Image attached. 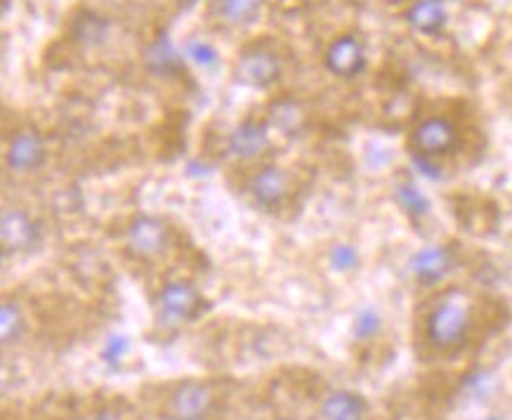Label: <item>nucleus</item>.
Wrapping results in <instances>:
<instances>
[{
    "mask_svg": "<svg viewBox=\"0 0 512 420\" xmlns=\"http://www.w3.org/2000/svg\"><path fill=\"white\" fill-rule=\"evenodd\" d=\"M472 324V307L468 295L461 291L446 293L439 303L432 307L425 336L435 350L454 352L465 343Z\"/></svg>",
    "mask_w": 512,
    "mask_h": 420,
    "instance_id": "f257e3e1",
    "label": "nucleus"
},
{
    "mask_svg": "<svg viewBox=\"0 0 512 420\" xmlns=\"http://www.w3.org/2000/svg\"><path fill=\"white\" fill-rule=\"evenodd\" d=\"M206 310V300L199 288L187 281H170L156 293L154 317L159 328H180L192 324Z\"/></svg>",
    "mask_w": 512,
    "mask_h": 420,
    "instance_id": "f03ea898",
    "label": "nucleus"
},
{
    "mask_svg": "<svg viewBox=\"0 0 512 420\" xmlns=\"http://www.w3.org/2000/svg\"><path fill=\"white\" fill-rule=\"evenodd\" d=\"M281 76V59L267 45H251L241 52L234 64V78L248 88L265 90L274 85Z\"/></svg>",
    "mask_w": 512,
    "mask_h": 420,
    "instance_id": "7ed1b4c3",
    "label": "nucleus"
},
{
    "mask_svg": "<svg viewBox=\"0 0 512 420\" xmlns=\"http://www.w3.org/2000/svg\"><path fill=\"white\" fill-rule=\"evenodd\" d=\"M458 144H461V133H458L456 123L442 116L425 118L411 133V149L416 156H428V159H439V156L456 152Z\"/></svg>",
    "mask_w": 512,
    "mask_h": 420,
    "instance_id": "20e7f679",
    "label": "nucleus"
},
{
    "mask_svg": "<svg viewBox=\"0 0 512 420\" xmlns=\"http://www.w3.org/2000/svg\"><path fill=\"white\" fill-rule=\"evenodd\" d=\"M41 225L22 208H5L0 218V244L5 255L31 253L41 246Z\"/></svg>",
    "mask_w": 512,
    "mask_h": 420,
    "instance_id": "39448f33",
    "label": "nucleus"
},
{
    "mask_svg": "<svg viewBox=\"0 0 512 420\" xmlns=\"http://www.w3.org/2000/svg\"><path fill=\"white\" fill-rule=\"evenodd\" d=\"M170 244V229L156 215H137L126 232L128 253L137 260H154Z\"/></svg>",
    "mask_w": 512,
    "mask_h": 420,
    "instance_id": "423d86ee",
    "label": "nucleus"
},
{
    "mask_svg": "<svg viewBox=\"0 0 512 420\" xmlns=\"http://www.w3.org/2000/svg\"><path fill=\"white\" fill-rule=\"evenodd\" d=\"M215 406V390L203 380H182L170 392L166 404L168 418H206Z\"/></svg>",
    "mask_w": 512,
    "mask_h": 420,
    "instance_id": "0eeeda50",
    "label": "nucleus"
},
{
    "mask_svg": "<svg viewBox=\"0 0 512 420\" xmlns=\"http://www.w3.org/2000/svg\"><path fill=\"white\" fill-rule=\"evenodd\" d=\"M48 161V144L34 128H22L10 137L5 163L12 173H36Z\"/></svg>",
    "mask_w": 512,
    "mask_h": 420,
    "instance_id": "6e6552de",
    "label": "nucleus"
},
{
    "mask_svg": "<svg viewBox=\"0 0 512 420\" xmlns=\"http://www.w3.org/2000/svg\"><path fill=\"white\" fill-rule=\"evenodd\" d=\"M291 189V175L279 166L260 168L258 173L248 180V194L253 196V201L258 203L260 208L267 210H277L284 206L288 196H291Z\"/></svg>",
    "mask_w": 512,
    "mask_h": 420,
    "instance_id": "1a4fd4ad",
    "label": "nucleus"
},
{
    "mask_svg": "<svg viewBox=\"0 0 512 420\" xmlns=\"http://www.w3.org/2000/svg\"><path fill=\"white\" fill-rule=\"evenodd\" d=\"M326 69L333 76L340 78H354L366 69V50L364 43L357 36H343L338 41L331 43V48L326 50Z\"/></svg>",
    "mask_w": 512,
    "mask_h": 420,
    "instance_id": "9d476101",
    "label": "nucleus"
},
{
    "mask_svg": "<svg viewBox=\"0 0 512 420\" xmlns=\"http://www.w3.org/2000/svg\"><path fill=\"white\" fill-rule=\"evenodd\" d=\"M454 262H456V255L451 248L428 246L413 255L409 267H411V274L416 277V281L430 286V284H437V281H442L446 274L454 269Z\"/></svg>",
    "mask_w": 512,
    "mask_h": 420,
    "instance_id": "9b49d317",
    "label": "nucleus"
},
{
    "mask_svg": "<svg viewBox=\"0 0 512 420\" xmlns=\"http://www.w3.org/2000/svg\"><path fill=\"white\" fill-rule=\"evenodd\" d=\"M269 147H272V140H269L267 128L258 121H244L241 126H236L227 142L229 154L239 161L258 159L269 152Z\"/></svg>",
    "mask_w": 512,
    "mask_h": 420,
    "instance_id": "f8f14e48",
    "label": "nucleus"
},
{
    "mask_svg": "<svg viewBox=\"0 0 512 420\" xmlns=\"http://www.w3.org/2000/svg\"><path fill=\"white\" fill-rule=\"evenodd\" d=\"M262 15V0H213L210 3V17L215 22L241 29L251 26Z\"/></svg>",
    "mask_w": 512,
    "mask_h": 420,
    "instance_id": "ddd939ff",
    "label": "nucleus"
},
{
    "mask_svg": "<svg viewBox=\"0 0 512 420\" xmlns=\"http://www.w3.org/2000/svg\"><path fill=\"white\" fill-rule=\"evenodd\" d=\"M144 64H147V69L152 71V74L159 76H175L185 71V59L177 52L168 34L156 36L154 41L149 43V48L144 50Z\"/></svg>",
    "mask_w": 512,
    "mask_h": 420,
    "instance_id": "4468645a",
    "label": "nucleus"
},
{
    "mask_svg": "<svg viewBox=\"0 0 512 420\" xmlns=\"http://www.w3.org/2000/svg\"><path fill=\"white\" fill-rule=\"evenodd\" d=\"M406 22L418 34L437 36L446 26V5L444 0H413L411 8L406 10Z\"/></svg>",
    "mask_w": 512,
    "mask_h": 420,
    "instance_id": "2eb2a0df",
    "label": "nucleus"
},
{
    "mask_svg": "<svg viewBox=\"0 0 512 420\" xmlns=\"http://www.w3.org/2000/svg\"><path fill=\"white\" fill-rule=\"evenodd\" d=\"M369 404L366 399L350 390L331 392L321 404V418L324 420H366Z\"/></svg>",
    "mask_w": 512,
    "mask_h": 420,
    "instance_id": "dca6fc26",
    "label": "nucleus"
},
{
    "mask_svg": "<svg viewBox=\"0 0 512 420\" xmlns=\"http://www.w3.org/2000/svg\"><path fill=\"white\" fill-rule=\"evenodd\" d=\"M269 123L272 128H277L281 135L295 137L303 133L305 126V111L295 100H277L269 107Z\"/></svg>",
    "mask_w": 512,
    "mask_h": 420,
    "instance_id": "f3484780",
    "label": "nucleus"
},
{
    "mask_svg": "<svg viewBox=\"0 0 512 420\" xmlns=\"http://www.w3.org/2000/svg\"><path fill=\"white\" fill-rule=\"evenodd\" d=\"M26 328L22 307H19L15 300H5L3 307H0V338H3V345H15L19 338H22Z\"/></svg>",
    "mask_w": 512,
    "mask_h": 420,
    "instance_id": "a211bd4d",
    "label": "nucleus"
},
{
    "mask_svg": "<svg viewBox=\"0 0 512 420\" xmlns=\"http://www.w3.org/2000/svg\"><path fill=\"white\" fill-rule=\"evenodd\" d=\"M395 199L411 220H423L425 215L430 213L428 196L420 192L416 185H411V182H402V185H397Z\"/></svg>",
    "mask_w": 512,
    "mask_h": 420,
    "instance_id": "6ab92c4d",
    "label": "nucleus"
},
{
    "mask_svg": "<svg viewBox=\"0 0 512 420\" xmlns=\"http://www.w3.org/2000/svg\"><path fill=\"white\" fill-rule=\"evenodd\" d=\"M104 36H107V22L104 19L97 15H85L83 19H76V38L81 43H102Z\"/></svg>",
    "mask_w": 512,
    "mask_h": 420,
    "instance_id": "aec40b11",
    "label": "nucleus"
},
{
    "mask_svg": "<svg viewBox=\"0 0 512 420\" xmlns=\"http://www.w3.org/2000/svg\"><path fill=\"white\" fill-rule=\"evenodd\" d=\"M378 331H380V314L376 310H371V307L361 310L357 314V319H354V336L359 340H369L376 336Z\"/></svg>",
    "mask_w": 512,
    "mask_h": 420,
    "instance_id": "412c9836",
    "label": "nucleus"
},
{
    "mask_svg": "<svg viewBox=\"0 0 512 420\" xmlns=\"http://www.w3.org/2000/svg\"><path fill=\"white\" fill-rule=\"evenodd\" d=\"M187 57L192 59L194 64H199L203 69H210L218 64V50L206 41H192L187 45Z\"/></svg>",
    "mask_w": 512,
    "mask_h": 420,
    "instance_id": "4be33fe9",
    "label": "nucleus"
},
{
    "mask_svg": "<svg viewBox=\"0 0 512 420\" xmlns=\"http://www.w3.org/2000/svg\"><path fill=\"white\" fill-rule=\"evenodd\" d=\"M357 262H359V255L352 246L343 244L331 251V265L333 269H338V272H350V269L357 267Z\"/></svg>",
    "mask_w": 512,
    "mask_h": 420,
    "instance_id": "5701e85b",
    "label": "nucleus"
},
{
    "mask_svg": "<svg viewBox=\"0 0 512 420\" xmlns=\"http://www.w3.org/2000/svg\"><path fill=\"white\" fill-rule=\"evenodd\" d=\"M130 350V340L126 336H111L107 340V347H104L102 359L111 366H116L123 359V354Z\"/></svg>",
    "mask_w": 512,
    "mask_h": 420,
    "instance_id": "b1692460",
    "label": "nucleus"
},
{
    "mask_svg": "<svg viewBox=\"0 0 512 420\" xmlns=\"http://www.w3.org/2000/svg\"><path fill=\"white\" fill-rule=\"evenodd\" d=\"M90 420H123L121 416H118L116 411H111V409H102V411H97L93 418Z\"/></svg>",
    "mask_w": 512,
    "mask_h": 420,
    "instance_id": "393cba45",
    "label": "nucleus"
},
{
    "mask_svg": "<svg viewBox=\"0 0 512 420\" xmlns=\"http://www.w3.org/2000/svg\"><path fill=\"white\" fill-rule=\"evenodd\" d=\"M177 3H180V5H187V8H189V5L199 3V0H177Z\"/></svg>",
    "mask_w": 512,
    "mask_h": 420,
    "instance_id": "a878e982",
    "label": "nucleus"
},
{
    "mask_svg": "<svg viewBox=\"0 0 512 420\" xmlns=\"http://www.w3.org/2000/svg\"><path fill=\"white\" fill-rule=\"evenodd\" d=\"M163 420H206V418H163Z\"/></svg>",
    "mask_w": 512,
    "mask_h": 420,
    "instance_id": "bb28decb",
    "label": "nucleus"
},
{
    "mask_svg": "<svg viewBox=\"0 0 512 420\" xmlns=\"http://www.w3.org/2000/svg\"><path fill=\"white\" fill-rule=\"evenodd\" d=\"M487 420H501V418H496V416H491V418H487Z\"/></svg>",
    "mask_w": 512,
    "mask_h": 420,
    "instance_id": "cd10ccee",
    "label": "nucleus"
}]
</instances>
